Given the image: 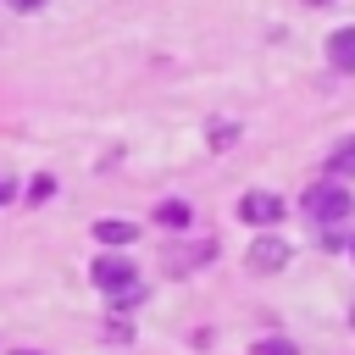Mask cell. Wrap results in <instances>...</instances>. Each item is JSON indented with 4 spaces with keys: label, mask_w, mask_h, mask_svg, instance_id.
<instances>
[{
    "label": "cell",
    "mask_w": 355,
    "mask_h": 355,
    "mask_svg": "<svg viewBox=\"0 0 355 355\" xmlns=\"http://www.w3.org/2000/svg\"><path fill=\"white\" fill-rule=\"evenodd\" d=\"M349 322H355V305H349Z\"/></svg>",
    "instance_id": "obj_15"
},
{
    "label": "cell",
    "mask_w": 355,
    "mask_h": 355,
    "mask_svg": "<svg viewBox=\"0 0 355 355\" xmlns=\"http://www.w3.org/2000/svg\"><path fill=\"white\" fill-rule=\"evenodd\" d=\"M355 172V139H344L333 155H327V178H349Z\"/></svg>",
    "instance_id": "obj_7"
},
{
    "label": "cell",
    "mask_w": 355,
    "mask_h": 355,
    "mask_svg": "<svg viewBox=\"0 0 355 355\" xmlns=\"http://www.w3.org/2000/svg\"><path fill=\"white\" fill-rule=\"evenodd\" d=\"M305 6H327V0H305Z\"/></svg>",
    "instance_id": "obj_13"
},
{
    "label": "cell",
    "mask_w": 355,
    "mask_h": 355,
    "mask_svg": "<svg viewBox=\"0 0 355 355\" xmlns=\"http://www.w3.org/2000/svg\"><path fill=\"white\" fill-rule=\"evenodd\" d=\"M327 61H333L338 72H355V28H338V33L327 39Z\"/></svg>",
    "instance_id": "obj_5"
},
{
    "label": "cell",
    "mask_w": 355,
    "mask_h": 355,
    "mask_svg": "<svg viewBox=\"0 0 355 355\" xmlns=\"http://www.w3.org/2000/svg\"><path fill=\"white\" fill-rule=\"evenodd\" d=\"M250 355H300V349H294L288 338H261V344H255Z\"/></svg>",
    "instance_id": "obj_9"
},
{
    "label": "cell",
    "mask_w": 355,
    "mask_h": 355,
    "mask_svg": "<svg viewBox=\"0 0 355 355\" xmlns=\"http://www.w3.org/2000/svg\"><path fill=\"white\" fill-rule=\"evenodd\" d=\"M105 338H116V344H128V338H133V327H128V322H111V327H105Z\"/></svg>",
    "instance_id": "obj_10"
},
{
    "label": "cell",
    "mask_w": 355,
    "mask_h": 355,
    "mask_svg": "<svg viewBox=\"0 0 355 355\" xmlns=\"http://www.w3.org/2000/svg\"><path fill=\"white\" fill-rule=\"evenodd\" d=\"M11 6H17V11H39L44 0H11Z\"/></svg>",
    "instance_id": "obj_12"
},
{
    "label": "cell",
    "mask_w": 355,
    "mask_h": 355,
    "mask_svg": "<svg viewBox=\"0 0 355 355\" xmlns=\"http://www.w3.org/2000/svg\"><path fill=\"white\" fill-rule=\"evenodd\" d=\"M239 216H244V222H255V227H272V222H283V200H277V194H266V189H255V194H244V200H239Z\"/></svg>",
    "instance_id": "obj_3"
},
{
    "label": "cell",
    "mask_w": 355,
    "mask_h": 355,
    "mask_svg": "<svg viewBox=\"0 0 355 355\" xmlns=\"http://www.w3.org/2000/svg\"><path fill=\"white\" fill-rule=\"evenodd\" d=\"M349 255H355V239H349Z\"/></svg>",
    "instance_id": "obj_14"
},
{
    "label": "cell",
    "mask_w": 355,
    "mask_h": 355,
    "mask_svg": "<svg viewBox=\"0 0 355 355\" xmlns=\"http://www.w3.org/2000/svg\"><path fill=\"white\" fill-rule=\"evenodd\" d=\"M6 200H17V183H11L6 172H0V205H6Z\"/></svg>",
    "instance_id": "obj_11"
},
{
    "label": "cell",
    "mask_w": 355,
    "mask_h": 355,
    "mask_svg": "<svg viewBox=\"0 0 355 355\" xmlns=\"http://www.w3.org/2000/svg\"><path fill=\"white\" fill-rule=\"evenodd\" d=\"M155 222L161 227H189V205L183 200H166V205H155Z\"/></svg>",
    "instance_id": "obj_8"
},
{
    "label": "cell",
    "mask_w": 355,
    "mask_h": 355,
    "mask_svg": "<svg viewBox=\"0 0 355 355\" xmlns=\"http://www.w3.org/2000/svg\"><path fill=\"white\" fill-rule=\"evenodd\" d=\"M133 233H139V227H133V222H122V216H105V222H94V239H100V244H128Z\"/></svg>",
    "instance_id": "obj_6"
},
{
    "label": "cell",
    "mask_w": 355,
    "mask_h": 355,
    "mask_svg": "<svg viewBox=\"0 0 355 355\" xmlns=\"http://www.w3.org/2000/svg\"><path fill=\"white\" fill-rule=\"evenodd\" d=\"M349 205H355V200H349V189H344V183H316V189L305 194V216H311V222H322V227H327V222H344V216H349Z\"/></svg>",
    "instance_id": "obj_1"
},
{
    "label": "cell",
    "mask_w": 355,
    "mask_h": 355,
    "mask_svg": "<svg viewBox=\"0 0 355 355\" xmlns=\"http://www.w3.org/2000/svg\"><path fill=\"white\" fill-rule=\"evenodd\" d=\"M250 266H255V272H277V266H288V244H283L277 233H261V239L250 244Z\"/></svg>",
    "instance_id": "obj_4"
},
{
    "label": "cell",
    "mask_w": 355,
    "mask_h": 355,
    "mask_svg": "<svg viewBox=\"0 0 355 355\" xmlns=\"http://www.w3.org/2000/svg\"><path fill=\"white\" fill-rule=\"evenodd\" d=\"M94 283H100L105 294H122V288L139 283V272H133L128 255H100V261H94Z\"/></svg>",
    "instance_id": "obj_2"
}]
</instances>
